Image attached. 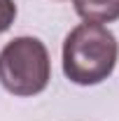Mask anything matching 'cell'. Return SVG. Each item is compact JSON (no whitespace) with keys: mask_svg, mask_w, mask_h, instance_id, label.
Returning a JSON list of instances; mask_svg holds the SVG:
<instances>
[{"mask_svg":"<svg viewBox=\"0 0 119 121\" xmlns=\"http://www.w3.org/2000/svg\"><path fill=\"white\" fill-rule=\"evenodd\" d=\"M119 42L103 23H79L63 42V72L79 86H96L114 72Z\"/></svg>","mask_w":119,"mask_h":121,"instance_id":"6da1fadb","label":"cell"},{"mask_svg":"<svg viewBox=\"0 0 119 121\" xmlns=\"http://www.w3.org/2000/svg\"><path fill=\"white\" fill-rule=\"evenodd\" d=\"M51 60L37 37H14L0 51V84L19 98H30L47 89Z\"/></svg>","mask_w":119,"mask_h":121,"instance_id":"7a4b0ae2","label":"cell"},{"mask_svg":"<svg viewBox=\"0 0 119 121\" xmlns=\"http://www.w3.org/2000/svg\"><path fill=\"white\" fill-rule=\"evenodd\" d=\"M75 12L89 23H112L119 19V0H75Z\"/></svg>","mask_w":119,"mask_h":121,"instance_id":"3957f363","label":"cell"},{"mask_svg":"<svg viewBox=\"0 0 119 121\" xmlns=\"http://www.w3.org/2000/svg\"><path fill=\"white\" fill-rule=\"evenodd\" d=\"M16 19V5L14 0H0V33L9 30V26Z\"/></svg>","mask_w":119,"mask_h":121,"instance_id":"277c9868","label":"cell"}]
</instances>
